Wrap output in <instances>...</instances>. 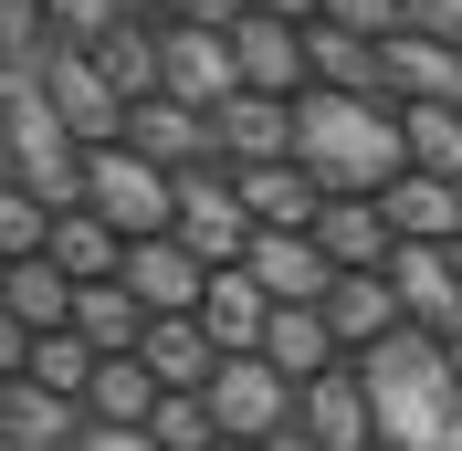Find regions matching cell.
<instances>
[{"label": "cell", "instance_id": "6da1fadb", "mask_svg": "<svg viewBox=\"0 0 462 451\" xmlns=\"http://www.w3.org/2000/svg\"><path fill=\"white\" fill-rule=\"evenodd\" d=\"M357 378L378 399V451H462V346L400 326L357 357Z\"/></svg>", "mask_w": 462, "mask_h": 451}, {"label": "cell", "instance_id": "7a4b0ae2", "mask_svg": "<svg viewBox=\"0 0 462 451\" xmlns=\"http://www.w3.org/2000/svg\"><path fill=\"white\" fill-rule=\"evenodd\" d=\"M294 158L326 199H378L389 179L410 169L400 158V95H337L305 85L294 95Z\"/></svg>", "mask_w": 462, "mask_h": 451}, {"label": "cell", "instance_id": "3957f363", "mask_svg": "<svg viewBox=\"0 0 462 451\" xmlns=\"http://www.w3.org/2000/svg\"><path fill=\"white\" fill-rule=\"evenodd\" d=\"M169 179L158 158H137L126 137H95L85 158H74V210H95L106 231H126V242H147V231H169Z\"/></svg>", "mask_w": 462, "mask_h": 451}, {"label": "cell", "instance_id": "277c9868", "mask_svg": "<svg viewBox=\"0 0 462 451\" xmlns=\"http://www.w3.org/2000/svg\"><path fill=\"white\" fill-rule=\"evenodd\" d=\"M200 410H210V430H231V441H273V430L294 420V378L273 357H253V346H231V357H210Z\"/></svg>", "mask_w": 462, "mask_h": 451}, {"label": "cell", "instance_id": "5b68a950", "mask_svg": "<svg viewBox=\"0 0 462 451\" xmlns=\"http://www.w3.org/2000/svg\"><path fill=\"white\" fill-rule=\"evenodd\" d=\"M231 85H242L231 32H221V22H179V11H158V95H179V106H221Z\"/></svg>", "mask_w": 462, "mask_h": 451}, {"label": "cell", "instance_id": "8992f818", "mask_svg": "<svg viewBox=\"0 0 462 451\" xmlns=\"http://www.w3.org/2000/svg\"><path fill=\"white\" fill-rule=\"evenodd\" d=\"M32 74H42V95H53V115L74 126V147L116 137V115H126V95H116L106 74L85 63V42H74V32H42V53H32Z\"/></svg>", "mask_w": 462, "mask_h": 451}, {"label": "cell", "instance_id": "52a82bcc", "mask_svg": "<svg viewBox=\"0 0 462 451\" xmlns=\"http://www.w3.org/2000/svg\"><path fill=\"white\" fill-rule=\"evenodd\" d=\"M294 430L316 451H378V399H368V378H357V357L316 367V378L294 389Z\"/></svg>", "mask_w": 462, "mask_h": 451}, {"label": "cell", "instance_id": "ba28073f", "mask_svg": "<svg viewBox=\"0 0 462 451\" xmlns=\"http://www.w3.org/2000/svg\"><path fill=\"white\" fill-rule=\"evenodd\" d=\"M221 32H231V63H242V85H253V95H305V22H294V11L242 0Z\"/></svg>", "mask_w": 462, "mask_h": 451}, {"label": "cell", "instance_id": "9c48e42d", "mask_svg": "<svg viewBox=\"0 0 462 451\" xmlns=\"http://www.w3.org/2000/svg\"><path fill=\"white\" fill-rule=\"evenodd\" d=\"M169 231L200 262H242V242H253V221H242V199H231L221 169H179L169 179Z\"/></svg>", "mask_w": 462, "mask_h": 451}, {"label": "cell", "instance_id": "30bf717a", "mask_svg": "<svg viewBox=\"0 0 462 451\" xmlns=\"http://www.w3.org/2000/svg\"><path fill=\"white\" fill-rule=\"evenodd\" d=\"M389 294H400V315L420 326V336L462 346V273H452L441 242H400V253H389Z\"/></svg>", "mask_w": 462, "mask_h": 451}, {"label": "cell", "instance_id": "8fae6325", "mask_svg": "<svg viewBox=\"0 0 462 451\" xmlns=\"http://www.w3.org/2000/svg\"><path fill=\"white\" fill-rule=\"evenodd\" d=\"M210 158H221V169L294 158V95H253V85H231L221 106H210Z\"/></svg>", "mask_w": 462, "mask_h": 451}, {"label": "cell", "instance_id": "7c38bea8", "mask_svg": "<svg viewBox=\"0 0 462 451\" xmlns=\"http://www.w3.org/2000/svg\"><path fill=\"white\" fill-rule=\"evenodd\" d=\"M116 137L158 158V169H221L210 158V106H179V95H137V106L116 115Z\"/></svg>", "mask_w": 462, "mask_h": 451}, {"label": "cell", "instance_id": "4fadbf2b", "mask_svg": "<svg viewBox=\"0 0 462 451\" xmlns=\"http://www.w3.org/2000/svg\"><path fill=\"white\" fill-rule=\"evenodd\" d=\"M116 283H126V294H137L147 315H189V305H200V283H210V262L189 253L179 231H147V242H126Z\"/></svg>", "mask_w": 462, "mask_h": 451}, {"label": "cell", "instance_id": "5bb4252c", "mask_svg": "<svg viewBox=\"0 0 462 451\" xmlns=\"http://www.w3.org/2000/svg\"><path fill=\"white\" fill-rule=\"evenodd\" d=\"M378 74H389V95H420V106H462V42H441V32L400 22V32H378Z\"/></svg>", "mask_w": 462, "mask_h": 451}, {"label": "cell", "instance_id": "9a60e30c", "mask_svg": "<svg viewBox=\"0 0 462 451\" xmlns=\"http://www.w3.org/2000/svg\"><path fill=\"white\" fill-rule=\"evenodd\" d=\"M316 315H326V336H337V357H368L378 336H400L410 315H400V294H389V262L378 273H337L316 294Z\"/></svg>", "mask_w": 462, "mask_h": 451}, {"label": "cell", "instance_id": "2e32d148", "mask_svg": "<svg viewBox=\"0 0 462 451\" xmlns=\"http://www.w3.org/2000/svg\"><path fill=\"white\" fill-rule=\"evenodd\" d=\"M231 199H242V221L253 231H305L326 210V189L305 179V158H253V169H221Z\"/></svg>", "mask_w": 462, "mask_h": 451}, {"label": "cell", "instance_id": "e0dca14e", "mask_svg": "<svg viewBox=\"0 0 462 451\" xmlns=\"http://www.w3.org/2000/svg\"><path fill=\"white\" fill-rule=\"evenodd\" d=\"M0 441L11 451H74L85 441V399L42 389V378H0Z\"/></svg>", "mask_w": 462, "mask_h": 451}, {"label": "cell", "instance_id": "ac0fdd59", "mask_svg": "<svg viewBox=\"0 0 462 451\" xmlns=\"http://www.w3.org/2000/svg\"><path fill=\"white\" fill-rule=\"evenodd\" d=\"M74 42H85V63L126 95V106H137V95H158V11H116V22L74 32Z\"/></svg>", "mask_w": 462, "mask_h": 451}, {"label": "cell", "instance_id": "d6986e66", "mask_svg": "<svg viewBox=\"0 0 462 451\" xmlns=\"http://www.w3.org/2000/svg\"><path fill=\"white\" fill-rule=\"evenodd\" d=\"M378 221H389V242H452V231H462V179L400 169L389 189H378Z\"/></svg>", "mask_w": 462, "mask_h": 451}, {"label": "cell", "instance_id": "ffe728a7", "mask_svg": "<svg viewBox=\"0 0 462 451\" xmlns=\"http://www.w3.org/2000/svg\"><path fill=\"white\" fill-rule=\"evenodd\" d=\"M242 273H253L273 305H316L326 283H337V262H326L305 231H253V242H242Z\"/></svg>", "mask_w": 462, "mask_h": 451}, {"label": "cell", "instance_id": "44dd1931", "mask_svg": "<svg viewBox=\"0 0 462 451\" xmlns=\"http://www.w3.org/2000/svg\"><path fill=\"white\" fill-rule=\"evenodd\" d=\"M305 85L389 95V74H378V42H368V32H346V22H326V11H305Z\"/></svg>", "mask_w": 462, "mask_h": 451}, {"label": "cell", "instance_id": "7402d4cb", "mask_svg": "<svg viewBox=\"0 0 462 451\" xmlns=\"http://www.w3.org/2000/svg\"><path fill=\"white\" fill-rule=\"evenodd\" d=\"M305 242H316L337 273H378V262L400 253V242H389V221H378V199H326L316 221H305Z\"/></svg>", "mask_w": 462, "mask_h": 451}, {"label": "cell", "instance_id": "603a6c76", "mask_svg": "<svg viewBox=\"0 0 462 451\" xmlns=\"http://www.w3.org/2000/svg\"><path fill=\"white\" fill-rule=\"evenodd\" d=\"M42 262H53L63 283H106L116 262H126V231H106L95 210H74V199H63L53 221H42Z\"/></svg>", "mask_w": 462, "mask_h": 451}, {"label": "cell", "instance_id": "cb8c5ba5", "mask_svg": "<svg viewBox=\"0 0 462 451\" xmlns=\"http://www.w3.org/2000/svg\"><path fill=\"white\" fill-rule=\"evenodd\" d=\"M210 357H221V346H210L200 315H147V326H137V367L158 378V389H200Z\"/></svg>", "mask_w": 462, "mask_h": 451}, {"label": "cell", "instance_id": "d4e9b609", "mask_svg": "<svg viewBox=\"0 0 462 451\" xmlns=\"http://www.w3.org/2000/svg\"><path fill=\"white\" fill-rule=\"evenodd\" d=\"M189 315H200V326H210V346L231 357V346H253V336H263L273 294H263V283L242 273V262H210V283H200V305H189Z\"/></svg>", "mask_w": 462, "mask_h": 451}, {"label": "cell", "instance_id": "484cf974", "mask_svg": "<svg viewBox=\"0 0 462 451\" xmlns=\"http://www.w3.org/2000/svg\"><path fill=\"white\" fill-rule=\"evenodd\" d=\"M63 326H74V336L95 346V357H126V346H137V326H147V305L137 294H126V283H74V305H63Z\"/></svg>", "mask_w": 462, "mask_h": 451}, {"label": "cell", "instance_id": "4316f807", "mask_svg": "<svg viewBox=\"0 0 462 451\" xmlns=\"http://www.w3.org/2000/svg\"><path fill=\"white\" fill-rule=\"evenodd\" d=\"M253 357H273L294 389H305L316 367H337V336H326V315H316V305H273V315H263V336H253Z\"/></svg>", "mask_w": 462, "mask_h": 451}, {"label": "cell", "instance_id": "83f0119b", "mask_svg": "<svg viewBox=\"0 0 462 451\" xmlns=\"http://www.w3.org/2000/svg\"><path fill=\"white\" fill-rule=\"evenodd\" d=\"M147 399H158V378L137 367V346H126V357H95V378H85V420L137 430V420H147Z\"/></svg>", "mask_w": 462, "mask_h": 451}, {"label": "cell", "instance_id": "f1b7e54d", "mask_svg": "<svg viewBox=\"0 0 462 451\" xmlns=\"http://www.w3.org/2000/svg\"><path fill=\"white\" fill-rule=\"evenodd\" d=\"M400 158L462 179V106H420V95H410V106H400Z\"/></svg>", "mask_w": 462, "mask_h": 451}, {"label": "cell", "instance_id": "f546056e", "mask_svg": "<svg viewBox=\"0 0 462 451\" xmlns=\"http://www.w3.org/2000/svg\"><path fill=\"white\" fill-rule=\"evenodd\" d=\"M0 305L22 315L32 336H53V326H63V305H74V283H63V273H53V262H42V253H22V262H11V273H0Z\"/></svg>", "mask_w": 462, "mask_h": 451}, {"label": "cell", "instance_id": "4dcf8cb0", "mask_svg": "<svg viewBox=\"0 0 462 451\" xmlns=\"http://www.w3.org/2000/svg\"><path fill=\"white\" fill-rule=\"evenodd\" d=\"M137 430H147L158 451H210V441H221V430H210V410H200V389H158Z\"/></svg>", "mask_w": 462, "mask_h": 451}, {"label": "cell", "instance_id": "1f68e13d", "mask_svg": "<svg viewBox=\"0 0 462 451\" xmlns=\"http://www.w3.org/2000/svg\"><path fill=\"white\" fill-rule=\"evenodd\" d=\"M22 378H42V389H63V399H85V378H95V346L74 336V326H53V336H32V367Z\"/></svg>", "mask_w": 462, "mask_h": 451}, {"label": "cell", "instance_id": "d6a6232c", "mask_svg": "<svg viewBox=\"0 0 462 451\" xmlns=\"http://www.w3.org/2000/svg\"><path fill=\"white\" fill-rule=\"evenodd\" d=\"M42 221H53V199L42 189H22V179L0 169V253L22 262V253H42Z\"/></svg>", "mask_w": 462, "mask_h": 451}, {"label": "cell", "instance_id": "836d02e7", "mask_svg": "<svg viewBox=\"0 0 462 451\" xmlns=\"http://www.w3.org/2000/svg\"><path fill=\"white\" fill-rule=\"evenodd\" d=\"M316 11H326V22H346V32H368V42L410 22V0H316Z\"/></svg>", "mask_w": 462, "mask_h": 451}, {"label": "cell", "instance_id": "e575fe53", "mask_svg": "<svg viewBox=\"0 0 462 451\" xmlns=\"http://www.w3.org/2000/svg\"><path fill=\"white\" fill-rule=\"evenodd\" d=\"M22 367H32V326L0 305V378H22Z\"/></svg>", "mask_w": 462, "mask_h": 451}, {"label": "cell", "instance_id": "d590c367", "mask_svg": "<svg viewBox=\"0 0 462 451\" xmlns=\"http://www.w3.org/2000/svg\"><path fill=\"white\" fill-rule=\"evenodd\" d=\"M74 451H158V441H147V430H116V420H85V441H74Z\"/></svg>", "mask_w": 462, "mask_h": 451}, {"label": "cell", "instance_id": "8d00e7d4", "mask_svg": "<svg viewBox=\"0 0 462 451\" xmlns=\"http://www.w3.org/2000/svg\"><path fill=\"white\" fill-rule=\"evenodd\" d=\"M410 22L441 32V42H462V0H410Z\"/></svg>", "mask_w": 462, "mask_h": 451}, {"label": "cell", "instance_id": "74e56055", "mask_svg": "<svg viewBox=\"0 0 462 451\" xmlns=\"http://www.w3.org/2000/svg\"><path fill=\"white\" fill-rule=\"evenodd\" d=\"M263 451H316V441H305V430H294V420H284V430H273V441H263Z\"/></svg>", "mask_w": 462, "mask_h": 451}, {"label": "cell", "instance_id": "f35d334b", "mask_svg": "<svg viewBox=\"0 0 462 451\" xmlns=\"http://www.w3.org/2000/svg\"><path fill=\"white\" fill-rule=\"evenodd\" d=\"M210 451H263V441H231V430H221V441H210Z\"/></svg>", "mask_w": 462, "mask_h": 451}, {"label": "cell", "instance_id": "ab89813d", "mask_svg": "<svg viewBox=\"0 0 462 451\" xmlns=\"http://www.w3.org/2000/svg\"><path fill=\"white\" fill-rule=\"evenodd\" d=\"M441 253H452V273H462V231H452V242H441Z\"/></svg>", "mask_w": 462, "mask_h": 451}, {"label": "cell", "instance_id": "60d3db41", "mask_svg": "<svg viewBox=\"0 0 462 451\" xmlns=\"http://www.w3.org/2000/svg\"><path fill=\"white\" fill-rule=\"evenodd\" d=\"M0 273H11V253H0Z\"/></svg>", "mask_w": 462, "mask_h": 451}, {"label": "cell", "instance_id": "b9f144b4", "mask_svg": "<svg viewBox=\"0 0 462 451\" xmlns=\"http://www.w3.org/2000/svg\"><path fill=\"white\" fill-rule=\"evenodd\" d=\"M0 451H11V441H0Z\"/></svg>", "mask_w": 462, "mask_h": 451}]
</instances>
